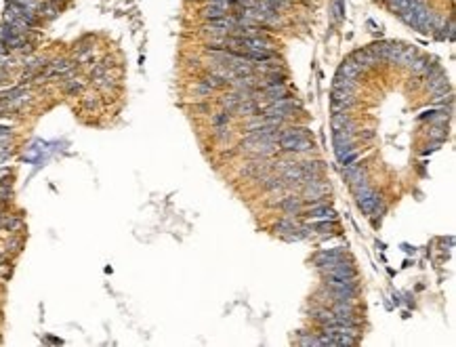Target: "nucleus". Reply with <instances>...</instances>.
Here are the masks:
<instances>
[{
    "mask_svg": "<svg viewBox=\"0 0 456 347\" xmlns=\"http://www.w3.org/2000/svg\"><path fill=\"white\" fill-rule=\"evenodd\" d=\"M296 107H301V103H298L296 99H288V97H284V99H278V101H272L265 109L263 114L265 116H278V118H284L286 120L288 116H292V112Z\"/></svg>",
    "mask_w": 456,
    "mask_h": 347,
    "instance_id": "1",
    "label": "nucleus"
},
{
    "mask_svg": "<svg viewBox=\"0 0 456 347\" xmlns=\"http://www.w3.org/2000/svg\"><path fill=\"white\" fill-rule=\"evenodd\" d=\"M278 145H280V149H286V151H309V149H313L311 139L309 137H298V135L280 137Z\"/></svg>",
    "mask_w": 456,
    "mask_h": 347,
    "instance_id": "2",
    "label": "nucleus"
},
{
    "mask_svg": "<svg viewBox=\"0 0 456 347\" xmlns=\"http://www.w3.org/2000/svg\"><path fill=\"white\" fill-rule=\"evenodd\" d=\"M324 272H326V276L340 278V280H355V278H358V274H355V267L351 265L349 261H345V259H338L336 263H332V265L326 267Z\"/></svg>",
    "mask_w": 456,
    "mask_h": 347,
    "instance_id": "3",
    "label": "nucleus"
},
{
    "mask_svg": "<svg viewBox=\"0 0 456 347\" xmlns=\"http://www.w3.org/2000/svg\"><path fill=\"white\" fill-rule=\"evenodd\" d=\"M332 314L336 316V322H347V324H358L355 320V307L353 301H334L332 305Z\"/></svg>",
    "mask_w": 456,
    "mask_h": 347,
    "instance_id": "4",
    "label": "nucleus"
},
{
    "mask_svg": "<svg viewBox=\"0 0 456 347\" xmlns=\"http://www.w3.org/2000/svg\"><path fill=\"white\" fill-rule=\"evenodd\" d=\"M330 103H332V109H334V112H347L349 107H353V105H355V93L332 89Z\"/></svg>",
    "mask_w": 456,
    "mask_h": 347,
    "instance_id": "5",
    "label": "nucleus"
},
{
    "mask_svg": "<svg viewBox=\"0 0 456 347\" xmlns=\"http://www.w3.org/2000/svg\"><path fill=\"white\" fill-rule=\"evenodd\" d=\"M351 59L358 63V67L362 69V72H366V69H372L376 63H378V59H376V55L370 51V49H358L353 55H351Z\"/></svg>",
    "mask_w": 456,
    "mask_h": 347,
    "instance_id": "6",
    "label": "nucleus"
},
{
    "mask_svg": "<svg viewBox=\"0 0 456 347\" xmlns=\"http://www.w3.org/2000/svg\"><path fill=\"white\" fill-rule=\"evenodd\" d=\"M305 217L307 219H313V221H336V213L332 211V208L328 206V204H316V206H311L309 211L305 213Z\"/></svg>",
    "mask_w": 456,
    "mask_h": 347,
    "instance_id": "7",
    "label": "nucleus"
},
{
    "mask_svg": "<svg viewBox=\"0 0 456 347\" xmlns=\"http://www.w3.org/2000/svg\"><path fill=\"white\" fill-rule=\"evenodd\" d=\"M338 259H343V253L340 251H322L313 257V265H318L320 269H326V267H330L332 263H336Z\"/></svg>",
    "mask_w": 456,
    "mask_h": 347,
    "instance_id": "8",
    "label": "nucleus"
},
{
    "mask_svg": "<svg viewBox=\"0 0 456 347\" xmlns=\"http://www.w3.org/2000/svg\"><path fill=\"white\" fill-rule=\"evenodd\" d=\"M5 23H7V25H11V27H13V30H15L17 34H23V36H27V34H30V30H32V25H27L21 17L13 15L11 11H5Z\"/></svg>",
    "mask_w": 456,
    "mask_h": 347,
    "instance_id": "9",
    "label": "nucleus"
},
{
    "mask_svg": "<svg viewBox=\"0 0 456 347\" xmlns=\"http://www.w3.org/2000/svg\"><path fill=\"white\" fill-rule=\"evenodd\" d=\"M227 15H230V9L219 7V5H206L202 9V17L206 21H215V19H221V17H227Z\"/></svg>",
    "mask_w": 456,
    "mask_h": 347,
    "instance_id": "10",
    "label": "nucleus"
},
{
    "mask_svg": "<svg viewBox=\"0 0 456 347\" xmlns=\"http://www.w3.org/2000/svg\"><path fill=\"white\" fill-rule=\"evenodd\" d=\"M338 76H343V78H351V80H355L360 74H362V69L358 67V63H355L351 57L349 59H345L343 63H340V67H338V72H336Z\"/></svg>",
    "mask_w": 456,
    "mask_h": 347,
    "instance_id": "11",
    "label": "nucleus"
},
{
    "mask_svg": "<svg viewBox=\"0 0 456 347\" xmlns=\"http://www.w3.org/2000/svg\"><path fill=\"white\" fill-rule=\"evenodd\" d=\"M72 69H74V63H72V61H67V59H59V61H53V63H49V67H47L45 76L67 74V72H72Z\"/></svg>",
    "mask_w": 456,
    "mask_h": 347,
    "instance_id": "12",
    "label": "nucleus"
},
{
    "mask_svg": "<svg viewBox=\"0 0 456 347\" xmlns=\"http://www.w3.org/2000/svg\"><path fill=\"white\" fill-rule=\"evenodd\" d=\"M261 109V105L256 103V99H244V101H240L238 105H236V109L234 112L238 114V116H254L256 112Z\"/></svg>",
    "mask_w": 456,
    "mask_h": 347,
    "instance_id": "13",
    "label": "nucleus"
},
{
    "mask_svg": "<svg viewBox=\"0 0 456 347\" xmlns=\"http://www.w3.org/2000/svg\"><path fill=\"white\" fill-rule=\"evenodd\" d=\"M280 206H282V211L286 213V215H298V213L303 211V200L301 198H294V196H288V198H284L280 202Z\"/></svg>",
    "mask_w": 456,
    "mask_h": 347,
    "instance_id": "14",
    "label": "nucleus"
},
{
    "mask_svg": "<svg viewBox=\"0 0 456 347\" xmlns=\"http://www.w3.org/2000/svg\"><path fill=\"white\" fill-rule=\"evenodd\" d=\"M261 95H265L269 101H278V99H284L286 95V85H272V87H265L261 89Z\"/></svg>",
    "mask_w": 456,
    "mask_h": 347,
    "instance_id": "15",
    "label": "nucleus"
},
{
    "mask_svg": "<svg viewBox=\"0 0 456 347\" xmlns=\"http://www.w3.org/2000/svg\"><path fill=\"white\" fill-rule=\"evenodd\" d=\"M381 200H383V198H381V194L372 191V194H370V196H366L364 200H360V202H358V206H360V211H362L364 215H370V213L374 211V206H376Z\"/></svg>",
    "mask_w": 456,
    "mask_h": 347,
    "instance_id": "16",
    "label": "nucleus"
},
{
    "mask_svg": "<svg viewBox=\"0 0 456 347\" xmlns=\"http://www.w3.org/2000/svg\"><path fill=\"white\" fill-rule=\"evenodd\" d=\"M313 318L322 324V326H326V324H334L336 322V316L332 314V310H328V307H320V310H313Z\"/></svg>",
    "mask_w": 456,
    "mask_h": 347,
    "instance_id": "17",
    "label": "nucleus"
},
{
    "mask_svg": "<svg viewBox=\"0 0 456 347\" xmlns=\"http://www.w3.org/2000/svg\"><path fill=\"white\" fill-rule=\"evenodd\" d=\"M334 89L355 93V91H358V82L351 80V78H343V76H338V74H336V78H334Z\"/></svg>",
    "mask_w": 456,
    "mask_h": 347,
    "instance_id": "18",
    "label": "nucleus"
},
{
    "mask_svg": "<svg viewBox=\"0 0 456 347\" xmlns=\"http://www.w3.org/2000/svg\"><path fill=\"white\" fill-rule=\"evenodd\" d=\"M351 191H353V196H355V200H364L366 196H370L374 189H372V185H370L368 181H362V183H358V185H351Z\"/></svg>",
    "mask_w": 456,
    "mask_h": 347,
    "instance_id": "19",
    "label": "nucleus"
},
{
    "mask_svg": "<svg viewBox=\"0 0 456 347\" xmlns=\"http://www.w3.org/2000/svg\"><path fill=\"white\" fill-rule=\"evenodd\" d=\"M410 69H412V74H427L429 72V67H431V63H429V59H423V57H414V61H412L410 65H408Z\"/></svg>",
    "mask_w": 456,
    "mask_h": 347,
    "instance_id": "20",
    "label": "nucleus"
},
{
    "mask_svg": "<svg viewBox=\"0 0 456 347\" xmlns=\"http://www.w3.org/2000/svg\"><path fill=\"white\" fill-rule=\"evenodd\" d=\"M330 122H332V129H345V127H349L353 120H351L349 114H345V112H334Z\"/></svg>",
    "mask_w": 456,
    "mask_h": 347,
    "instance_id": "21",
    "label": "nucleus"
},
{
    "mask_svg": "<svg viewBox=\"0 0 456 347\" xmlns=\"http://www.w3.org/2000/svg\"><path fill=\"white\" fill-rule=\"evenodd\" d=\"M416 49H412V47H404L402 49V53H400V57H397V63L400 65H410L412 61H414V57H416Z\"/></svg>",
    "mask_w": 456,
    "mask_h": 347,
    "instance_id": "22",
    "label": "nucleus"
},
{
    "mask_svg": "<svg viewBox=\"0 0 456 347\" xmlns=\"http://www.w3.org/2000/svg\"><path fill=\"white\" fill-rule=\"evenodd\" d=\"M429 137L435 139L437 143H444L448 139V131H446V124H435V127L429 131Z\"/></svg>",
    "mask_w": 456,
    "mask_h": 347,
    "instance_id": "23",
    "label": "nucleus"
},
{
    "mask_svg": "<svg viewBox=\"0 0 456 347\" xmlns=\"http://www.w3.org/2000/svg\"><path fill=\"white\" fill-rule=\"evenodd\" d=\"M0 225H3L5 229H9V232H15L21 225V221L17 217H13V215H3V217H0Z\"/></svg>",
    "mask_w": 456,
    "mask_h": 347,
    "instance_id": "24",
    "label": "nucleus"
},
{
    "mask_svg": "<svg viewBox=\"0 0 456 347\" xmlns=\"http://www.w3.org/2000/svg\"><path fill=\"white\" fill-rule=\"evenodd\" d=\"M358 147H355V141L353 143H336L334 145V154H336V158L338 160H343L347 154H351V151H355Z\"/></svg>",
    "mask_w": 456,
    "mask_h": 347,
    "instance_id": "25",
    "label": "nucleus"
},
{
    "mask_svg": "<svg viewBox=\"0 0 456 347\" xmlns=\"http://www.w3.org/2000/svg\"><path fill=\"white\" fill-rule=\"evenodd\" d=\"M11 3H15V5H19V7H25V9H30V11L38 13L42 0H11Z\"/></svg>",
    "mask_w": 456,
    "mask_h": 347,
    "instance_id": "26",
    "label": "nucleus"
},
{
    "mask_svg": "<svg viewBox=\"0 0 456 347\" xmlns=\"http://www.w3.org/2000/svg\"><path fill=\"white\" fill-rule=\"evenodd\" d=\"M212 124H215V127H221V124H230V114L221 112L217 116H212Z\"/></svg>",
    "mask_w": 456,
    "mask_h": 347,
    "instance_id": "27",
    "label": "nucleus"
},
{
    "mask_svg": "<svg viewBox=\"0 0 456 347\" xmlns=\"http://www.w3.org/2000/svg\"><path fill=\"white\" fill-rule=\"evenodd\" d=\"M217 139H221V141H225V139H230L232 137V133H230V129H227V124H221V127H217Z\"/></svg>",
    "mask_w": 456,
    "mask_h": 347,
    "instance_id": "28",
    "label": "nucleus"
},
{
    "mask_svg": "<svg viewBox=\"0 0 456 347\" xmlns=\"http://www.w3.org/2000/svg\"><path fill=\"white\" fill-rule=\"evenodd\" d=\"M358 158H360V151H358V149H355V151H351V154H347V156H345L343 160H338V162H340V164H343V166H347V164H353V162H355V160H358Z\"/></svg>",
    "mask_w": 456,
    "mask_h": 347,
    "instance_id": "29",
    "label": "nucleus"
},
{
    "mask_svg": "<svg viewBox=\"0 0 456 347\" xmlns=\"http://www.w3.org/2000/svg\"><path fill=\"white\" fill-rule=\"evenodd\" d=\"M82 89V82H78V80H69L67 85H65V91L67 93H76V91H80Z\"/></svg>",
    "mask_w": 456,
    "mask_h": 347,
    "instance_id": "30",
    "label": "nucleus"
},
{
    "mask_svg": "<svg viewBox=\"0 0 456 347\" xmlns=\"http://www.w3.org/2000/svg\"><path fill=\"white\" fill-rule=\"evenodd\" d=\"M11 198V189L7 185H0V200H9Z\"/></svg>",
    "mask_w": 456,
    "mask_h": 347,
    "instance_id": "31",
    "label": "nucleus"
},
{
    "mask_svg": "<svg viewBox=\"0 0 456 347\" xmlns=\"http://www.w3.org/2000/svg\"><path fill=\"white\" fill-rule=\"evenodd\" d=\"M334 15L336 17L343 15V0H334Z\"/></svg>",
    "mask_w": 456,
    "mask_h": 347,
    "instance_id": "32",
    "label": "nucleus"
}]
</instances>
